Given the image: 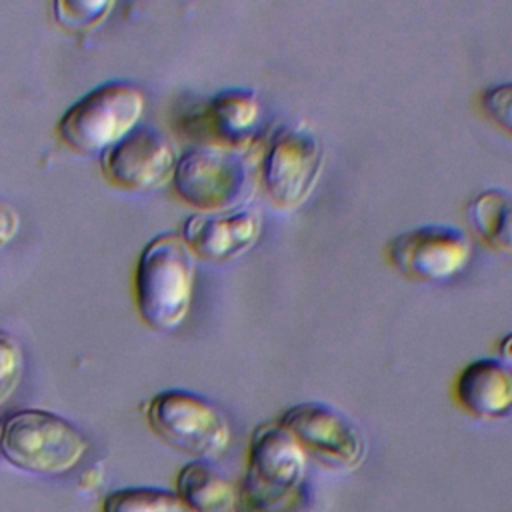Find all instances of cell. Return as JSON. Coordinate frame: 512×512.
I'll return each instance as SVG.
<instances>
[{
  "mask_svg": "<svg viewBox=\"0 0 512 512\" xmlns=\"http://www.w3.org/2000/svg\"><path fill=\"white\" fill-rule=\"evenodd\" d=\"M308 456L276 420L258 424L238 486L240 512H300L308 504Z\"/></svg>",
  "mask_w": 512,
  "mask_h": 512,
  "instance_id": "1",
  "label": "cell"
},
{
  "mask_svg": "<svg viewBox=\"0 0 512 512\" xmlns=\"http://www.w3.org/2000/svg\"><path fill=\"white\" fill-rule=\"evenodd\" d=\"M194 256L176 232L154 236L140 252L132 276L134 304L156 332L178 328L192 304Z\"/></svg>",
  "mask_w": 512,
  "mask_h": 512,
  "instance_id": "2",
  "label": "cell"
},
{
  "mask_svg": "<svg viewBox=\"0 0 512 512\" xmlns=\"http://www.w3.org/2000/svg\"><path fill=\"white\" fill-rule=\"evenodd\" d=\"M88 450L90 442L80 428L48 410L24 408L2 422L0 454L8 464L30 474H66Z\"/></svg>",
  "mask_w": 512,
  "mask_h": 512,
  "instance_id": "3",
  "label": "cell"
},
{
  "mask_svg": "<svg viewBox=\"0 0 512 512\" xmlns=\"http://www.w3.org/2000/svg\"><path fill=\"white\" fill-rule=\"evenodd\" d=\"M144 108L146 98L138 86L106 82L62 114L56 136L78 154H102L138 128Z\"/></svg>",
  "mask_w": 512,
  "mask_h": 512,
  "instance_id": "4",
  "label": "cell"
},
{
  "mask_svg": "<svg viewBox=\"0 0 512 512\" xmlns=\"http://www.w3.org/2000/svg\"><path fill=\"white\" fill-rule=\"evenodd\" d=\"M150 430L170 448L206 462L222 456L230 444V424L208 398L188 390H164L144 406Z\"/></svg>",
  "mask_w": 512,
  "mask_h": 512,
  "instance_id": "5",
  "label": "cell"
},
{
  "mask_svg": "<svg viewBox=\"0 0 512 512\" xmlns=\"http://www.w3.org/2000/svg\"><path fill=\"white\" fill-rule=\"evenodd\" d=\"M298 442L304 454L324 468L352 472L368 454L362 430L330 404L308 400L288 406L276 420Z\"/></svg>",
  "mask_w": 512,
  "mask_h": 512,
  "instance_id": "6",
  "label": "cell"
},
{
  "mask_svg": "<svg viewBox=\"0 0 512 512\" xmlns=\"http://www.w3.org/2000/svg\"><path fill=\"white\" fill-rule=\"evenodd\" d=\"M324 168V148L318 136L304 126H278L266 144L262 184L278 210L302 206L316 188Z\"/></svg>",
  "mask_w": 512,
  "mask_h": 512,
  "instance_id": "7",
  "label": "cell"
},
{
  "mask_svg": "<svg viewBox=\"0 0 512 512\" xmlns=\"http://www.w3.org/2000/svg\"><path fill=\"white\" fill-rule=\"evenodd\" d=\"M172 184L176 196L198 212H224L240 204L248 168L238 152L190 146L176 160Z\"/></svg>",
  "mask_w": 512,
  "mask_h": 512,
  "instance_id": "8",
  "label": "cell"
},
{
  "mask_svg": "<svg viewBox=\"0 0 512 512\" xmlns=\"http://www.w3.org/2000/svg\"><path fill=\"white\" fill-rule=\"evenodd\" d=\"M472 258L466 232L448 224H422L388 242L390 264L406 278L444 282L460 274Z\"/></svg>",
  "mask_w": 512,
  "mask_h": 512,
  "instance_id": "9",
  "label": "cell"
},
{
  "mask_svg": "<svg viewBox=\"0 0 512 512\" xmlns=\"http://www.w3.org/2000/svg\"><path fill=\"white\" fill-rule=\"evenodd\" d=\"M260 126V100L250 88H226L192 104L180 118V130L194 146L238 152L248 146Z\"/></svg>",
  "mask_w": 512,
  "mask_h": 512,
  "instance_id": "10",
  "label": "cell"
},
{
  "mask_svg": "<svg viewBox=\"0 0 512 512\" xmlns=\"http://www.w3.org/2000/svg\"><path fill=\"white\" fill-rule=\"evenodd\" d=\"M176 160L164 134L140 126L100 154V172L118 190L150 192L172 182Z\"/></svg>",
  "mask_w": 512,
  "mask_h": 512,
  "instance_id": "11",
  "label": "cell"
},
{
  "mask_svg": "<svg viewBox=\"0 0 512 512\" xmlns=\"http://www.w3.org/2000/svg\"><path fill=\"white\" fill-rule=\"evenodd\" d=\"M260 218L250 208L194 212L182 222L180 238L194 258L226 264L248 252L260 236Z\"/></svg>",
  "mask_w": 512,
  "mask_h": 512,
  "instance_id": "12",
  "label": "cell"
},
{
  "mask_svg": "<svg viewBox=\"0 0 512 512\" xmlns=\"http://www.w3.org/2000/svg\"><path fill=\"white\" fill-rule=\"evenodd\" d=\"M458 404L482 420L512 412V372L500 358H478L466 364L454 384Z\"/></svg>",
  "mask_w": 512,
  "mask_h": 512,
  "instance_id": "13",
  "label": "cell"
},
{
  "mask_svg": "<svg viewBox=\"0 0 512 512\" xmlns=\"http://www.w3.org/2000/svg\"><path fill=\"white\" fill-rule=\"evenodd\" d=\"M176 494L190 512H240L238 490L210 464L200 460L180 468Z\"/></svg>",
  "mask_w": 512,
  "mask_h": 512,
  "instance_id": "14",
  "label": "cell"
},
{
  "mask_svg": "<svg viewBox=\"0 0 512 512\" xmlns=\"http://www.w3.org/2000/svg\"><path fill=\"white\" fill-rule=\"evenodd\" d=\"M466 220L474 234L494 252L512 262V194L486 188L466 204Z\"/></svg>",
  "mask_w": 512,
  "mask_h": 512,
  "instance_id": "15",
  "label": "cell"
},
{
  "mask_svg": "<svg viewBox=\"0 0 512 512\" xmlns=\"http://www.w3.org/2000/svg\"><path fill=\"white\" fill-rule=\"evenodd\" d=\"M100 512H190L176 492L150 486H130L108 492Z\"/></svg>",
  "mask_w": 512,
  "mask_h": 512,
  "instance_id": "16",
  "label": "cell"
},
{
  "mask_svg": "<svg viewBox=\"0 0 512 512\" xmlns=\"http://www.w3.org/2000/svg\"><path fill=\"white\" fill-rule=\"evenodd\" d=\"M114 8V2L108 0H58L52 4L54 20L60 28L70 32L92 30L106 20L108 12Z\"/></svg>",
  "mask_w": 512,
  "mask_h": 512,
  "instance_id": "17",
  "label": "cell"
},
{
  "mask_svg": "<svg viewBox=\"0 0 512 512\" xmlns=\"http://www.w3.org/2000/svg\"><path fill=\"white\" fill-rule=\"evenodd\" d=\"M24 376V352L18 340L0 330V406H4L20 388Z\"/></svg>",
  "mask_w": 512,
  "mask_h": 512,
  "instance_id": "18",
  "label": "cell"
},
{
  "mask_svg": "<svg viewBox=\"0 0 512 512\" xmlns=\"http://www.w3.org/2000/svg\"><path fill=\"white\" fill-rule=\"evenodd\" d=\"M480 106L486 118L512 138V80L484 88L480 94Z\"/></svg>",
  "mask_w": 512,
  "mask_h": 512,
  "instance_id": "19",
  "label": "cell"
},
{
  "mask_svg": "<svg viewBox=\"0 0 512 512\" xmlns=\"http://www.w3.org/2000/svg\"><path fill=\"white\" fill-rule=\"evenodd\" d=\"M20 230V212L6 200H0V250L6 248Z\"/></svg>",
  "mask_w": 512,
  "mask_h": 512,
  "instance_id": "20",
  "label": "cell"
},
{
  "mask_svg": "<svg viewBox=\"0 0 512 512\" xmlns=\"http://www.w3.org/2000/svg\"><path fill=\"white\" fill-rule=\"evenodd\" d=\"M498 358L508 366V370L512 372V332L504 334L498 342Z\"/></svg>",
  "mask_w": 512,
  "mask_h": 512,
  "instance_id": "21",
  "label": "cell"
},
{
  "mask_svg": "<svg viewBox=\"0 0 512 512\" xmlns=\"http://www.w3.org/2000/svg\"><path fill=\"white\" fill-rule=\"evenodd\" d=\"M0 432H2V422H0Z\"/></svg>",
  "mask_w": 512,
  "mask_h": 512,
  "instance_id": "22",
  "label": "cell"
}]
</instances>
